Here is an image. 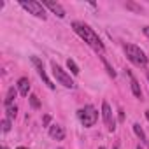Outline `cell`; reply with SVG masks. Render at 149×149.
Here are the masks:
<instances>
[{
    "label": "cell",
    "instance_id": "19",
    "mask_svg": "<svg viewBox=\"0 0 149 149\" xmlns=\"http://www.w3.org/2000/svg\"><path fill=\"white\" fill-rule=\"evenodd\" d=\"M144 35L149 39V26H144Z\"/></svg>",
    "mask_w": 149,
    "mask_h": 149
},
{
    "label": "cell",
    "instance_id": "23",
    "mask_svg": "<svg viewBox=\"0 0 149 149\" xmlns=\"http://www.w3.org/2000/svg\"><path fill=\"white\" fill-rule=\"evenodd\" d=\"M147 79H149V72H147Z\"/></svg>",
    "mask_w": 149,
    "mask_h": 149
},
{
    "label": "cell",
    "instance_id": "1",
    "mask_svg": "<svg viewBox=\"0 0 149 149\" xmlns=\"http://www.w3.org/2000/svg\"><path fill=\"white\" fill-rule=\"evenodd\" d=\"M72 28H74V32H76L84 42H88L95 51H104V44H102V40H100V37L93 32V28H90L86 23H81V21H74L72 23Z\"/></svg>",
    "mask_w": 149,
    "mask_h": 149
},
{
    "label": "cell",
    "instance_id": "18",
    "mask_svg": "<svg viewBox=\"0 0 149 149\" xmlns=\"http://www.w3.org/2000/svg\"><path fill=\"white\" fill-rule=\"evenodd\" d=\"M2 130L4 132H9L11 130V119H7V118L2 119Z\"/></svg>",
    "mask_w": 149,
    "mask_h": 149
},
{
    "label": "cell",
    "instance_id": "20",
    "mask_svg": "<svg viewBox=\"0 0 149 149\" xmlns=\"http://www.w3.org/2000/svg\"><path fill=\"white\" fill-rule=\"evenodd\" d=\"M146 118H147V121H149V111H146Z\"/></svg>",
    "mask_w": 149,
    "mask_h": 149
},
{
    "label": "cell",
    "instance_id": "11",
    "mask_svg": "<svg viewBox=\"0 0 149 149\" xmlns=\"http://www.w3.org/2000/svg\"><path fill=\"white\" fill-rule=\"evenodd\" d=\"M18 91L23 97H28V91H30V81H28V77H21L18 81Z\"/></svg>",
    "mask_w": 149,
    "mask_h": 149
},
{
    "label": "cell",
    "instance_id": "10",
    "mask_svg": "<svg viewBox=\"0 0 149 149\" xmlns=\"http://www.w3.org/2000/svg\"><path fill=\"white\" fill-rule=\"evenodd\" d=\"M126 74H128V77H130V88H132V93H133L137 98H142V90H140L139 81L132 76V72H126Z\"/></svg>",
    "mask_w": 149,
    "mask_h": 149
},
{
    "label": "cell",
    "instance_id": "22",
    "mask_svg": "<svg viewBox=\"0 0 149 149\" xmlns=\"http://www.w3.org/2000/svg\"><path fill=\"white\" fill-rule=\"evenodd\" d=\"M18 149H26V147H18Z\"/></svg>",
    "mask_w": 149,
    "mask_h": 149
},
{
    "label": "cell",
    "instance_id": "21",
    "mask_svg": "<svg viewBox=\"0 0 149 149\" xmlns=\"http://www.w3.org/2000/svg\"><path fill=\"white\" fill-rule=\"evenodd\" d=\"M137 149H142V147H140V146H137Z\"/></svg>",
    "mask_w": 149,
    "mask_h": 149
},
{
    "label": "cell",
    "instance_id": "13",
    "mask_svg": "<svg viewBox=\"0 0 149 149\" xmlns=\"http://www.w3.org/2000/svg\"><path fill=\"white\" fill-rule=\"evenodd\" d=\"M6 111H7V119H14L16 118V112H18V107L13 104V105H6Z\"/></svg>",
    "mask_w": 149,
    "mask_h": 149
},
{
    "label": "cell",
    "instance_id": "7",
    "mask_svg": "<svg viewBox=\"0 0 149 149\" xmlns=\"http://www.w3.org/2000/svg\"><path fill=\"white\" fill-rule=\"evenodd\" d=\"M32 63L35 65V68H37V72H39L40 79L44 81V84H46L47 88H51V90H53V88H54V84H53V83H51V79L47 77V74H46V70H44V65H42V61H40L37 56H32Z\"/></svg>",
    "mask_w": 149,
    "mask_h": 149
},
{
    "label": "cell",
    "instance_id": "24",
    "mask_svg": "<svg viewBox=\"0 0 149 149\" xmlns=\"http://www.w3.org/2000/svg\"><path fill=\"white\" fill-rule=\"evenodd\" d=\"M98 149H105V147H98Z\"/></svg>",
    "mask_w": 149,
    "mask_h": 149
},
{
    "label": "cell",
    "instance_id": "8",
    "mask_svg": "<svg viewBox=\"0 0 149 149\" xmlns=\"http://www.w3.org/2000/svg\"><path fill=\"white\" fill-rule=\"evenodd\" d=\"M42 6H44V7H47L51 13H54L58 18H65V9H63L58 2H42Z\"/></svg>",
    "mask_w": 149,
    "mask_h": 149
},
{
    "label": "cell",
    "instance_id": "14",
    "mask_svg": "<svg viewBox=\"0 0 149 149\" xmlns=\"http://www.w3.org/2000/svg\"><path fill=\"white\" fill-rule=\"evenodd\" d=\"M67 67L70 68V72L74 74V76H77V74L81 72V70H79V67H77V63H76V61H74V60H70V58L67 60Z\"/></svg>",
    "mask_w": 149,
    "mask_h": 149
},
{
    "label": "cell",
    "instance_id": "15",
    "mask_svg": "<svg viewBox=\"0 0 149 149\" xmlns=\"http://www.w3.org/2000/svg\"><path fill=\"white\" fill-rule=\"evenodd\" d=\"M133 132H135V135H137L142 142H146V133H144V130L140 128V125H139V123H135V125H133Z\"/></svg>",
    "mask_w": 149,
    "mask_h": 149
},
{
    "label": "cell",
    "instance_id": "6",
    "mask_svg": "<svg viewBox=\"0 0 149 149\" xmlns=\"http://www.w3.org/2000/svg\"><path fill=\"white\" fill-rule=\"evenodd\" d=\"M102 116H104V121H105V126L109 132H114L116 130V121H114V114H112V109L111 105L104 100L102 102Z\"/></svg>",
    "mask_w": 149,
    "mask_h": 149
},
{
    "label": "cell",
    "instance_id": "3",
    "mask_svg": "<svg viewBox=\"0 0 149 149\" xmlns=\"http://www.w3.org/2000/svg\"><path fill=\"white\" fill-rule=\"evenodd\" d=\"M77 118L84 126H93L97 123V119H98V112H97V109L93 105H84L83 109H79Z\"/></svg>",
    "mask_w": 149,
    "mask_h": 149
},
{
    "label": "cell",
    "instance_id": "12",
    "mask_svg": "<svg viewBox=\"0 0 149 149\" xmlns=\"http://www.w3.org/2000/svg\"><path fill=\"white\" fill-rule=\"evenodd\" d=\"M14 98H16V90H14V88H9V91H7V95H6L4 104H6V105H13Z\"/></svg>",
    "mask_w": 149,
    "mask_h": 149
},
{
    "label": "cell",
    "instance_id": "25",
    "mask_svg": "<svg viewBox=\"0 0 149 149\" xmlns=\"http://www.w3.org/2000/svg\"><path fill=\"white\" fill-rule=\"evenodd\" d=\"M2 149H7V147H2Z\"/></svg>",
    "mask_w": 149,
    "mask_h": 149
},
{
    "label": "cell",
    "instance_id": "16",
    "mask_svg": "<svg viewBox=\"0 0 149 149\" xmlns=\"http://www.w3.org/2000/svg\"><path fill=\"white\" fill-rule=\"evenodd\" d=\"M30 105H32L33 109H39V107H40V104H39V97H37V95H30Z\"/></svg>",
    "mask_w": 149,
    "mask_h": 149
},
{
    "label": "cell",
    "instance_id": "9",
    "mask_svg": "<svg viewBox=\"0 0 149 149\" xmlns=\"http://www.w3.org/2000/svg\"><path fill=\"white\" fill-rule=\"evenodd\" d=\"M49 135L54 140H63L65 139V128L61 125H51L49 126Z\"/></svg>",
    "mask_w": 149,
    "mask_h": 149
},
{
    "label": "cell",
    "instance_id": "2",
    "mask_svg": "<svg viewBox=\"0 0 149 149\" xmlns=\"http://www.w3.org/2000/svg\"><path fill=\"white\" fill-rule=\"evenodd\" d=\"M125 54H126V58L133 65H137V67H147V56H146V53L139 46H135V44H125Z\"/></svg>",
    "mask_w": 149,
    "mask_h": 149
},
{
    "label": "cell",
    "instance_id": "4",
    "mask_svg": "<svg viewBox=\"0 0 149 149\" xmlns=\"http://www.w3.org/2000/svg\"><path fill=\"white\" fill-rule=\"evenodd\" d=\"M51 67H53V76L56 77V81H58L60 84H63L65 88H70V90L76 88V84H74V81H72V77H70V74H67L56 61H53Z\"/></svg>",
    "mask_w": 149,
    "mask_h": 149
},
{
    "label": "cell",
    "instance_id": "17",
    "mask_svg": "<svg viewBox=\"0 0 149 149\" xmlns=\"http://www.w3.org/2000/svg\"><path fill=\"white\" fill-rule=\"evenodd\" d=\"M102 61H104V65H105V68H107V72H109V76H111V77H116V72L112 70V67L109 65V61H107L104 56H102Z\"/></svg>",
    "mask_w": 149,
    "mask_h": 149
},
{
    "label": "cell",
    "instance_id": "5",
    "mask_svg": "<svg viewBox=\"0 0 149 149\" xmlns=\"http://www.w3.org/2000/svg\"><path fill=\"white\" fill-rule=\"evenodd\" d=\"M19 6H21L25 11H28L30 14L46 19V9H44V6H42L40 2H37V0H21Z\"/></svg>",
    "mask_w": 149,
    "mask_h": 149
}]
</instances>
